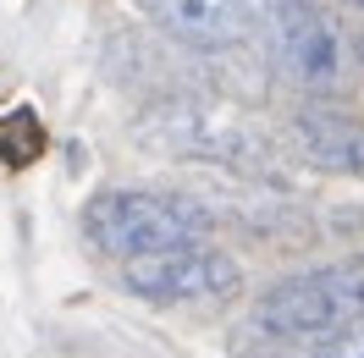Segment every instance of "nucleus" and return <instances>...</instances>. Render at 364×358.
Segmentation results:
<instances>
[{"instance_id": "1a4fd4ad", "label": "nucleus", "mask_w": 364, "mask_h": 358, "mask_svg": "<svg viewBox=\"0 0 364 358\" xmlns=\"http://www.w3.org/2000/svg\"><path fill=\"white\" fill-rule=\"evenodd\" d=\"M320 358H364V325L342 331V336H337V342H331V347H326Z\"/></svg>"}, {"instance_id": "20e7f679", "label": "nucleus", "mask_w": 364, "mask_h": 358, "mask_svg": "<svg viewBox=\"0 0 364 358\" xmlns=\"http://www.w3.org/2000/svg\"><path fill=\"white\" fill-rule=\"evenodd\" d=\"M265 45H271L276 72L309 94L337 89L348 72L342 33L315 0H265Z\"/></svg>"}, {"instance_id": "6e6552de", "label": "nucleus", "mask_w": 364, "mask_h": 358, "mask_svg": "<svg viewBox=\"0 0 364 358\" xmlns=\"http://www.w3.org/2000/svg\"><path fill=\"white\" fill-rule=\"evenodd\" d=\"M39 149H45V133H39L33 111H11L6 121H0V155L11 160V166H28Z\"/></svg>"}, {"instance_id": "7ed1b4c3", "label": "nucleus", "mask_w": 364, "mask_h": 358, "mask_svg": "<svg viewBox=\"0 0 364 358\" xmlns=\"http://www.w3.org/2000/svg\"><path fill=\"white\" fill-rule=\"evenodd\" d=\"M138 138L160 149V155L182 160H210V166H232V171H271V149L265 138L249 133L237 116L205 99H166L138 121Z\"/></svg>"}, {"instance_id": "39448f33", "label": "nucleus", "mask_w": 364, "mask_h": 358, "mask_svg": "<svg viewBox=\"0 0 364 358\" xmlns=\"http://www.w3.org/2000/svg\"><path fill=\"white\" fill-rule=\"evenodd\" d=\"M122 281L144 303H227V298L243 292V270L221 248L182 243V248H160V254L127 259Z\"/></svg>"}, {"instance_id": "9d476101", "label": "nucleus", "mask_w": 364, "mask_h": 358, "mask_svg": "<svg viewBox=\"0 0 364 358\" xmlns=\"http://www.w3.org/2000/svg\"><path fill=\"white\" fill-rule=\"evenodd\" d=\"M359 6H364V0H359Z\"/></svg>"}, {"instance_id": "423d86ee", "label": "nucleus", "mask_w": 364, "mask_h": 358, "mask_svg": "<svg viewBox=\"0 0 364 358\" xmlns=\"http://www.w3.org/2000/svg\"><path fill=\"white\" fill-rule=\"evenodd\" d=\"M138 11L188 50H232L249 39V0H133Z\"/></svg>"}, {"instance_id": "f03ea898", "label": "nucleus", "mask_w": 364, "mask_h": 358, "mask_svg": "<svg viewBox=\"0 0 364 358\" xmlns=\"http://www.w3.org/2000/svg\"><path fill=\"white\" fill-rule=\"evenodd\" d=\"M83 232L100 254L111 259H144L160 248H182L199 243L210 232V215L193 199H171V193H144V188H111L89 199L83 210Z\"/></svg>"}, {"instance_id": "0eeeda50", "label": "nucleus", "mask_w": 364, "mask_h": 358, "mask_svg": "<svg viewBox=\"0 0 364 358\" xmlns=\"http://www.w3.org/2000/svg\"><path fill=\"white\" fill-rule=\"evenodd\" d=\"M293 143L298 155L331 171V177H364V121L331 105H304L293 116Z\"/></svg>"}, {"instance_id": "f257e3e1", "label": "nucleus", "mask_w": 364, "mask_h": 358, "mask_svg": "<svg viewBox=\"0 0 364 358\" xmlns=\"http://www.w3.org/2000/svg\"><path fill=\"white\" fill-rule=\"evenodd\" d=\"M254 325L282 342H326L364 325V259H342V265L276 281L254 303Z\"/></svg>"}]
</instances>
